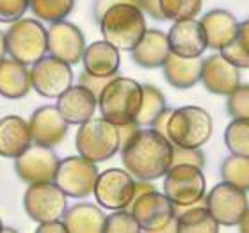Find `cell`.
I'll return each mask as SVG.
<instances>
[{
	"label": "cell",
	"instance_id": "e575fe53",
	"mask_svg": "<svg viewBox=\"0 0 249 233\" xmlns=\"http://www.w3.org/2000/svg\"><path fill=\"white\" fill-rule=\"evenodd\" d=\"M178 164H191V166L203 169L207 164V157L201 151V148H183V146L173 144L171 166H178Z\"/></svg>",
	"mask_w": 249,
	"mask_h": 233
},
{
	"label": "cell",
	"instance_id": "1f68e13d",
	"mask_svg": "<svg viewBox=\"0 0 249 233\" xmlns=\"http://www.w3.org/2000/svg\"><path fill=\"white\" fill-rule=\"evenodd\" d=\"M159 2L164 18L171 21L196 18L203 7V0H159Z\"/></svg>",
	"mask_w": 249,
	"mask_h": 233
},
{
	"label": "cell",
	"instance_id": "d6a6232c",
	"mask_svg": "<svg viewBox=\"0 0 249 233\" xmlns=\"http://www.w3.org/2000/svg\"><path fill=\"white\" fill-rule=\"evenodd\" d=\"M105 233H139L141 226L135 221L134 214L123 208V210H112L110 215L105 217Z\"/></svg>",
	"mask_w": 249,
	"mask_h": 233
},
{
	"label": "cell",
	"instance_id": "30bf717a",
	"mask_svg": "<svg viewBox=\"0 0 249 233\" xmlns=\"http://www.w3.org/2000/svg\"><path fill=\"white\" fill-rule=\"evenodd\" d=\"M23 208L36 223L61 219L68 208V196L53 181L29 183L23 194Z\"/></svg>",
	"mask_w": 249,
	"mask_h": 233
},
{
	"label": "cell",
	"instance_id": "60d3db41",
	"mask_svg": "<svg viewBox=\"0 0 249 233\" xmlns=\"http://www.w3.org/2000/svg\"><path fill=\"white\" fill-rule=\"evenodd\" d=\"M237 45H239L242 50L249 55V18L239 23V29H237V36L233 39Z\"/></svg>",
	"mask_w": 249,
	"mask_h": 233
},
{
	"label": "cell",
	"instance_id": "4fadbf2b",
	"mask_svg": "<svg viewBox=\"0 0 249 233\" xmlns=\"http://www.w3.org/2000/svg\"><path fill=\"white\" fill-rule=\"evenodd\" d=\"M205 207L212 214L219 226H237L242 214L248 210L249 199L246 191H240L231 183H217L205 194Z\"/></svg>",
	"mask_w": 249,
	"mask_h": 233
},
{
	"label": "cell",
	"instance_id": "8d00e7d4",
	"mask_svg": "<svg viewBox=\"0 0 249 233\" xmlns=\"http://www.w3.org/2000/svg\"><path fill=\"white\" fill-rule=\"evenodd\" d=\"M219 54H221L226 61H230L231 64H235L239 70H249V55L235 41L228 43L224 48H221Z\"/></svg>",
	"mask_w": 249,
	"mask_h": 233
},
{
	"label": "cell",
	"instance_id": "ba28073f",
	"mask_svg": "<svg viewBox=\"0 0 249 233\" xmlns=\"http://www.w3.org/2000/svg\"><path fill=\"white\" fill-rule=\"evenodd\" d=\"M164 194L177 207H187L201 201L207 194V180L203 169L191 164L171 166L164 175Z\"/></svg>",
	"mask_w": 249,
	"mask_h": 233
},
{
	"label": "cell",
	"instance_id": "603a6c76",
	"mask_svg": "<svg viewBox=\"0 0 249 233\" xmlns=\"http://www.w3.org/2000/svg\"><path fill=\"white\" fill-rule=\"evenodd\" d=\"M201 57H182L177 54H169L162 64L164 78L175 89H191L201 78Z\"/></svg>",
	"mask_w": 249,
	"mask_h": 233
},
{
	"label": "cell",
	"instance_id": "f6af8a7d",
	"mask_svg": "<svg viewBox=\"0 0 249 233\" xmlns=\"http://www.w3.org/2000/svg\"><path fill=\"white\" fill-rule=\"evenodd\" d=\"M237 226H239V230L242 233H249V207H248V210L242 214V217H240V221L237 223Z\"/></svg>",
	"mask_w": 249,
	"mask_h": 233
},
{
	"label": "cell",
	"instance_id": "44dd1931",
	"mask_svg": "<svg viewBox=\"0 0 249 233\" xmlns=\"http://www.w3.org/2000/svg\"><path fill=\"white\" fill-rule=\"evenodd\" d=\"M132 61L141 68H162L167 55L171 54L169 43H167V34H164L159 29H146L139 43L132 50Z\"/></svg>",
	"mask_w": 249,
	"mask_h": 233
},
{
	"label": "cell",
	"instance_id": "836d02e7",
	"mask_svg": "<svg viewBox=\"0 0 249 233\" xmlns=\"http://www.w3.org/2000/svg\"><path fill=\"white\" fill-rule=\"evenodd\" d=\"M226 112L231 116V119L235 118L249 119V86H242L240 84L233 93L228 94Z\"/></svg>",
	"mask_w": 249,
	"mask_h": 233
},
{
	"label": "cell",
	"instance_id": "9a60e30c",
	"mask_svg": "<svg viewBox=\"0 0 249 233\" xmlns=\"http://www.w3.org/2000/svg\"><path fill=\"white\" fill-rule=\"evenodd\" d=\"M59 157L47 146L32 143L25 151L15 159V171L21 181L37 183V181H53L57 171Z\"/></svg>",
	"mask_w": 249,
	"mask_h": 233
},
{
	"label": "cell",
	"instance_id": "f1b7e54d",
	"mask_svg": "<svg viewBox=\"0 0 249 233\" xmlns=\"http://www.w3.org/2000/svg\"><path fill=\"white\" fill-rule=\"evenodd\" d=\"M221 180L231 183L240 191L249 192V157L244 155H228L221 164Z\"/></svg>",
	"mask_w": 249,
	"mask_h": 233
},
{
	"label": "cell",
	"instance_id": "5b68a950",
	"mask_svg": "<svg viewBox=\"0 0 249 233\" xmlns=\"http://www.w3.org/2000/svg\"><path fill=\"white\" fill-rule=\"evenodd\" d=\"M75 148L78 155L96 164L109 161L121 148L118 125L110 123L105 118L88 119L86 123L78 125L77 135H75Z\"/></svg>",
	"mask_w": 249,
	"mask_h": 233
},
{
	"label": "cell",
	"instance_id": "7bdbcfd3",
	"mask_svg": "<svg viewBox=\"0 0 249 233\" xmlns=\"http://www.w3.org/2000/svg\"><path fill=\"white\" fill-rule=\"evenodd\" d=\"M141 126L137 125V121H130V123H124V125H120L118 126V132H120V141H121V144H123L124 141H128L132 135L139 130Z\"/></svg>",
	"mask_w": 249,
	"mask_h": 233
},
{
	"label": "cell",
	"instance_id": "f546056e",
	"mask_svg": "<svg viewBox=\"0 0 249 233\" xmlns=\"http://www.w3.org/2000/svg\"><path fill=\"white\" fill-rule=\"evenodd\" d=\"M77 0H29V9L39 21L53 23L59 20H66L75 9Z\"/></svg>",
	"mask_w": 249,
	"mask_h": 233
},
{
	"label": "cell",
	"instance_id": "7dc6e473",
	"mask_svg": "<svg viewBox=\"0 0 249 233\" xmlns=\"http://www.w3.org/2000/svg\"><path fill=\"white\" fill-rule=\"evenodd\" d=\"M2 230H4V228H2V219H0V232H2Z\"/></svg>",
	"mask_w": 249,
	"mask_h": 233
},
{
	"label": "cell",
	"instance_id": "277c9868",
	"mask_svg": "<svg viewBox=\"0 0 249 233\" xmlns=\"http://www.w3.org/2000/svg\"><path fill=\"white\" fill-rule=\"evenodd\" d=\"M212 132V116L197 105L173 109L166 126L167 139L175 146H183V148H201L210 141Z\"/></svg>",
	"mask_w": 249,
	"mask_h": 233
},
{
	"label": "cell",
	"instance_id": "484cf974",
	"mask_svg": "<svg viewBox=\"0 0 249 233\" xmlns=\"http://www.w3.org/2000/svg\"><path fill=\"white\" fill-rule=\"evenodd\" d=\"M104 210L93 203H77L66 208L62 214V223L66 233H104L105 226Z\"/></svg>",
	"mask_w": 249,
	"mask_h": 233
},
{
	"label": "cell",
	"instance_id": "ac0fdd59",
	"mask_svg": "<svg viewBox=\"0 0 249 233\" xmlns=\"http://www.w3.org/2000/svg\"><path fill=\"white\" fill-rule=\"evenodd\" d=\"M167 43L171 52L182 57H201L207 50V37L203 27L194 18L175 21L167 32Z\"/></svg>",
	"mask_w": 249,
	"mask_h": 233
},
{
	"label": "cell",
	"instance_id": "8992f818",
	"mask_svg": "<svg viewBox=\"0 0 249 233\" xmlns=\"http://www.w3.org/2000/svg\"><path fill=\"white\" fill-rule=\"evenodd\" d=\"M7 54L27 66L47 54V29L37 18H20L5 32Z\"/></svg>",
	"mask_w": 249,
	"mask_h": 233
},
{
	"label": "cell",
	"instance_id": "6da1fadb",
	"mask_svg": "<svg viewBox=\"0 0 249 233\" xmlns=\"http://www.w3.org/2000/svg\"><path fill=\"white\" fill-rule=\"evenodd\" d=\"M124 169L135 180H159L171 167L173 143L150 126H141L120 148Z\"/></svg>",
	"mask_w": 249,
	"mask_h": 233
},
{
	"label": "cell",
	"instance_id": "8fae6325",
	"mask_svg": "<svg viewBox=\"0 0 249 233\" xmlns=\"http://www.w3.org/2000/svg\"><path fill=\"white\" fill-rule=\"evenodd\" d=\"M93 194L102 208L123 210L132 205L135 194V178L126 169H107L98 173Z\"/></svg>",
	"mask_w": 249,
	"mask_h": 233
},
{
	"label": "cell",
	"instance_id": "5bb4252c",
	"mask_svg": "<svg viewBox=\"0 0 249 233\" xmlns=\"http://www.w3.org/2000/svg\"><path fill=\"white\" fill-rule=\"evenodd\" d=\"M86 50V36L75 23L59 20L47 29V52L68 64H78Z\"/></svg>",
	"mask_w": 249,
	"mask_h": 233
},
{
	"label": "cell",
	"instance_id": "83f0119b",
	"mask_svg": "<svg viewBox=\"0 0 249 233\" xmlns=\"http://www.w3.org/2000/svg\"><path fill=\"white\" fill-rule=\"evenodd\" d=\"M167 109L166 96L160 89L151 86V84H142V102H141L139 114L135 118L139 126H151L155 119Z\"/></svg>",
	"mask_w": 249,
	"mask_h": 233
},
{
	"label": "cell",
	"instance_id": "2e32d148",
	"mask_svg": "<svg viewBox=\"0 0 249 233\" xmlns=\"http://www.w3.org/2000/svg\"><path fill=\"white\" fill-rule=\"evenodd\" d=\"M240 80L242 78H240L239 68L226 61L219 52L203 59L199 82H203L208 93L217 94V96H228L239 88Z\"/></svg>",
	"mask_w": 249,
	"mask_h": 233
},
{
	"label": "cell",
	"instance_id": "ee69618b",
	"mask_svg": "<svg viewBox=\"0 0 249 233\" xmlns=\"http://www.w3.org/2000/svg\"><path fill=\"white\" fill-rule=\"evenodd\" d=\"M171 110L173 109H169V107H167L166 110H164V112H162L160 116H159V118L155 119V123L151 125L150 128H155L157 132H160V134H164L166 135V126H167V119H169V114H171Z\"/></svg>",
	"mask_w": 249,
	"mask_h": 233
},
{
	"label": "cell",
	"instance_id": "e0dca14e",
	"mask_svg": "<svg viewBox=\"0 0 249 233\" xmlns=\"http://www.w3.org/2000/svg\"><path fill=\"white\" fill-rule=\"evenodd\" d=\"M29 128H31L32 143L53 148L64 141L70 125L61 116L55 105H43L32 112L29 119Z\"/></svg>",
	"mask_w": 249,
	"mask_h": 233
},
{
	"label": "cell",
	"instance_id": "4dcf8cb0",
	"mask_svg": "<svg viewBox=\"0 0 249 233\" xmlns=\"http://www.w3.org/2000/svg\"><path fill=\"white\" fill-rule=\"evenodd\" d=\"M224 144L235 155L249 157V119H231L224 130Z\"/></svg>",
	"mask_w": 249,
	"mask_h": 233
},
{
	"label": "cell",
	"instance_id": "52a82bcc",
	"mask_svg": "<svg viewBox=\"0 0 249 233\" xmlns=\"http://www.w3.org/2000/svg\"><path fill=\"white\" fill-rule=\"evenodd\" d=\"M134 214L135 221L139 223L141 232L164 233L177 232V214H175V203L157 189L148 191L137 196L128 207Z\"/></svg>",
	"mask_w": 249,
	"mask_h": 233
},
{
	"label": "cell",
	"instance_id": "f35d334b",
	"mask_svg": "<svg viewBox=\"0 0 249 233\" xmlns=\"http://www.w3.org/2000/svg\"><path fill=\"white\" fill-rule=\"evenodd\" d=\"M116 4H134V5H139V0H94L93 4V16L94 20L100 21L102 15H104L105 11L112 7Z\"/></svg>",
	"mask_w": 249,
	"mask_h": 233
},
{
	"label": "cell",
	"instance_id": "cb8c5ba5",
	"mask_svg": "<svg viewBox=\"0 0 249 233\" xmlns=\"http://www.w3.org/2000/svg\"><path fill=\"white\" fill-rule=\"evenodd\" d=\"M84 70L91 75H98V77H114L120 72V50L112 47L110 43L94 41L89 47H86L82 54Z\"/></svg>",
	"mask_w": 249,
	"mask_h": 233
},
{
	"label": "cell",
	"instance_id": "ffe728a7",
	"mask_svg": "<svg viewBox=\"0 0 249 233\" xmlns=\"http://www.w3.org/2000/svg\"><path fill=\"white\" fill-rule=\"evenodd\" d=\"M207 37V48L219 52L228 43H231L237 36L239 21L230 11L226 9H212L205 13L199 20Z\"/></svg>",
	"mask_w": 249,
	"mask_h": 233
},
{
	"label": "cell",
	"instance_id": "3957f363",
	"mask_svg": "<svg viewBox=\"0 0 249 233\" xmlns=\"http://www.w3.org/2000/svg\"><path fill=\"white\" fill-rule=\"evenodd\" d=\"M142 102V84L134 78L116 75L98 96V109L102 118L114 125L135 121Z\"/></svg>",
	"mask_w": 249,
	"mask_h": 233
},
{
	"label": "cell",
	"instance_id": "d590c367",
	"mask_svg": "<svg viewBox=\"0 0 249 233\" xmlns=\"http://www.w3.org/2000/svg\"><path fill=\"white\" fill-rule=\"evenodd\" d=\"M29 9V0H0V21L13 23L23 18Z\"/></svg>",
	"mask_w": 249,
	"mask_h": 233
},
{
	"label": "cell",
	"instance_id": "7c38bea8",
	"mask_svg": "<svg viewBox=\"0 0 249 233\" xmlns=\"http://www.w3.org/2000/svg\"><path fill=\"white\" fill-rule=\"evenodd\" d=\"M31 84L32 89L45 98H59L73 86L71 64L53 55H43L39 61L31 64Z\"/></svg>",
	"mask_w": 249,
	"mask_h": 233
},
{
	"label": "cell",
	"instance_id": "ab89813d",
	"mask_svg": "<svg viewBox=\"0 0 249 233\" xmlns=\"http://www.w3.org/2000/svg\"><path fill=\"white\" fill-rule=\"evenodd\" d=\"M139 7L142 9V13L151 16L153 20H166L160 11V2L159 0H139Z\"/></svg>",
	"mask_w": 249,
	"mask_h": 233
},
{
	"label": "cell",
	"instance_id": "d4e9b609",
	"mask_svg": "<svg viewBox=\"0 0 249 233\" xmlns=\"http://www.w3.org/2000/svg\"><path fill=\"white\" fill-rule=\"evenodd\" d=\"M32 89L31 70L16 59L0 61V96L7 100H20Z\"/></svg>",
	"mask_w": 249,
	"mask_h": 233
},
{
	"label": "cell",
	"instance_id": "7402d4cb",
	"mask_svg": "<svg viewBox=\"0 0 249 233\" xmlns=\"http://www.w3.org/2000/svg\"><path fill=\"white\" fill-rule=\"evenodd\" d=\"M32 144L29 121L20 116H4L0 119V157L16 159Z\"/></svg>",
	"mask_w": 249,
	"mask_h": 233
},
{
	"label": "cell",
	"instance_id": "b9f144b4",
	"mask_svg": "<svg viewBox=\"0 0 249 233\" xmlns=\"http://www.w3.org/2000/svg\"><path fill=\"white\" fill-rule=\"evenodd\" d=\"M37 233H66V226L61 219H53V221H45L39 223V226L36 228Z\"/></svg>",
	"mask_w": 249,
	"mask_h": 233
},
{
	"label": "cell",
	"instance_id": "9c48e42d",
	"mask_svg": "<svg viewBox=\"0 0 249 233\" xmlns=\"http://www.w3.org/2000/svg\"><path fill=\"white\" fill-rule=\"evenodd\" d=\"M96 178H98L96 162L88 161L82 155H77L59 161L53 183L68 197L80 199V197H88L89 194H93Z\"/></svg>",
	"mask_w": 249,
	"mask_h": 233
},
{
	"label": "cell",
	"instance_id": "74e56055",
	"mask_svg": "<svg viewBox=\"0 0 249 233\" xmlns=\"http://www.w3.org/2000/svg\"><path fill=\"white\" fill-rule=\"evenodd\" d=\"M114 77H116V75H114ZM114 77H98V75H91V73H88L86 70H84V72L78 75V84H80V86H84V88H88L89 91H91V93L98 98L100 93L104 91V88Z\"/></svg>",
	"mask_w": 249,
	"mask_h": 233
},
{
	"label": "cell",
	"instance_id": "bcb514c9",
	"mask_svg": "<svg viewBox=\"0 0 249 233\" xmlns=\"http://www.w3.org/2000/svg\"><path fill=\"white\" fill-rule=\"evenodd\" d=\"M7 54V45H5V32L0 31V61L5 57Z\"/></svg>",
	"mask_w": 249,
	"mask_h": 233
},
{
	"label": "cell",
	"instance_id": "4316f807",
	"mask_svg": "<svg viewBox=\"0 0 249 233\" xmlns=\"http://www.w3.org/2000/svg\"><path fill=\"white\" fill-rule=\"evenodd\" d=\"M177 232L178 233H217L219 223L205 207V197L201 201L187 207H177Z\"/></svg>",
	"mask_w": 249,
	"mask_h": 233
},
{
	"label": "cell",
	"instance_id": "d6986e66",
	"mask_svg": "<svg viewBox=\"0 0 249 233\" xmlns=\"http://www.w3.org/2000/svg\"><path fill=\"white\" fill-rule=\"evenodd\" d=\"M68 125H82L91 119L98 109V98L80 84L68 88L55 105Z\"/></svg>",
	"mask_w": 249,
	"mask_h": 233
},
{
	"label": "cell",
	"instance_id": "7a4b0ae2",
	"mask_svg": "<svg viewBox=\"0 0 249 233\" xmlns=\"http://www.w3.org/2000/svg\"><path fill=\"white\" fill-rule=\"evenodd\" d=\"M100 32L120 52H130L146 32L144 13L139 5L116 4L100 18Z\"/></svg>",
	"mask_w": 249,
	"mask_h": 233
}]
</instances>
